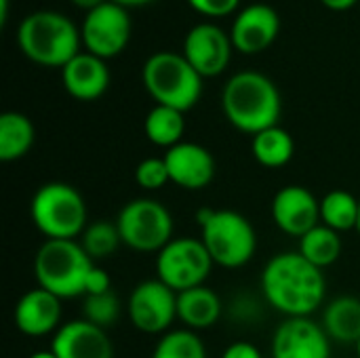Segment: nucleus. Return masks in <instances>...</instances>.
<instances>
[{
	"instance_id": "1",
	"label": "nucleus",
	"mask_w": 360,
	"mask_h": 358,
	"mask_svg": "<svg viewBox=\"0 0 360 358\" xmlns=\"http://www.w3.org/2000/svg\"><path fill=\"white\" fill-rule=\"evenodd\" d=\"M262 293L266 302L287 319L312 317L325 302L327 281L300 251L276 253L262 270Z\"/></svg>"
},
{
	"instance_id": "2",
	"label": "nucleus",
	"mask_w": 360,
	"mask_h": 358,
	"mask_svg": "<svg viewBox=\"0 0 360 358\" xmlns=\"http://www.w3.org/2000/svg\"><path fill=\"white\" fill-rule=\"evenodd\" d=\"M221 108L234 129L253 137L278 124L283 99L276 84L266 74L245 70L226 82L221 93Z\"/></svg>"
},
{
	"instance_id": "3",
	"label": "nucleus",
	"mask_w": 360,
	"mask_h": 358,
	"mask_svg": "<svg viewBox=\"0 0 360 358\" xmlns=\"http://www.w3.org/2000/svg\"><path fill=\"white\" fill-rule=\"evenodd\" d=\"M82 36L70 17L57 11H34L21 19L17 27V44L21 53L36 65L63 68L80 51Z\"/></svg>"
},
{
	"instance_id": "4",
	"label": "nucleus",
	"mask_w": 360,
	"mask_h": 358,
	"mask_svg": "<svg viewBox=\"0 0 360 358\" xmlns=\"http://www.w3.org/2000/svg\"><path fill=\"white\" fill-rule=\"evenodd\" d=\"M196 222L200 228V241L215 266L236 270L253 260L257 234L243 213L232 209H200Z\"/></svg>"
},
{
	"instance_id": "5",
	"label": "nucleus",
	"mask_w": 360,
	"mask_h": 358,
	"mask_svg": "<svg viewBox=\"0 0 360 358\" xmlns=\"http://www.w3.org/2000/svg\"><path fill=\"white\" fill-rule=\"evenodd\" d=\"M202 76L190 65L184 53L158 51L141 68V82L156 106L179 112L192 110L202 95Z\"/></svg>"
},
{
	"instance_id": "6",
	"label": "nucleus",
	"mask_w": 360,
	"mask_h": 358,
	"mask_svg": "<svg viewBox=\"0 0 360 358\" xmlns=\"http://www.w3.org/2000/svg\"><path fill=\"white\" fill-rule=\"evenodd\" d=\"M95 262L86 255L80 241H44L34 255V276L40 289L59 300L84 298L89 272Z\"/></svg>"
},
{
	"instance_id": "7",
	"label": "nucleus",
	"mask_w": 360,
	"mask_h": 358,
	"mask_svg": "<svg viewBox=\"0 0 360 358\" xmlns=\"http://www.w3.org/2000/svg\"><path fill=\"white\" fill-rule=\"evenodd\" d=\"M86 203L82 194L63 181H49L36 190L30 217L46 241H76L86 230Z\"/></svg>"
},
{
	"instance_id": "8",
	"label": "nucleus",
	"mask_w": 360,
	"mask_h": 358,
	"mask_svg": "<svg viewBox=\"0 0 360 358\" xmlns=\"http://www.w3.org/2000/svg\"><path fill=\"white\" fill-rule=\"evenodd\" d=\"M122 245L137 253H160L173 241V215L154 198L129 200L116 217Z\"/></svg>"
},
{
	"instance_id": "9",
	"label": "nucleus",
	"mask_w": 360,
	"mask_h": 358,
	"mask_svg": "<svg viewBox=\"0 0 360 358\" xmlns=\"http://www.w3.org/2000/svg\"><path fill=\"white\" fill-rule=\"evenodd\" d=\"M213 260L200 238H173L160 253H156V279L175 293L200 287L207 283Z\"/></svg>"
},
{
	"instance_id": "10",
	"label": "nucleus",
	"mask_w": 360,
	"mask_h": 358,
	"mask_svg": "<svg viewBox=\"0 0 360 358\" xmlns=\"http://www.w3.org/2000/svg\"><path fill=\"white\" fill-rule=\"evenodd\" d=\"M127 314L137 331L146 335H165L177 319V293L158 279L143 281L131 291Z\"/></svg>"
},
{
	"instance_id": "11",
	"label": "nucleus",
	"mask_w": 360,
	"mask_h": 358,
	"mask_svg": "<svg viewBox=\"0 0 360 358\" xmlns=\"http://www.w3.org/2000/svg\"><path fill=\"white\" fill-rule=\"evenodd\" d=\"M133 34V21L124 6L108 0L84 15L80 36L89 53L110 59L120 55Z\"/></svg>"
},
{
	"instance_id": "12",
	"label": "nucleus",
	"mask_w": 360,
	"mask_h": 358,
	"mask_svg": "<svg viewBox=\"0 0 360 358\" xmlns=\"http://www.w3.org/2000/svg\"><path fill=\"white\" fill-rule=\"evenodd\" d=\"M232 38L215 23H198L184 38V57L202 76H219L232 57Z\"/></svg>"
},
{
	"instance_id": "13",
	"label": "nucleus",
	"mask_w": 360,
	"mask_h": 358,
	"mask_svg": "<svg viewBox=\"0 0 360 358\" xmlns=\"http://www.w3.org/2000/svg\"><path fill=\"white\" fill-rule=\"evenodd\" d=\"M270 209L276 228L295 238H302L321 224V200L304 186L281 188Z\"/></svg>"
},
{
	"instance_id": "14",
	"label": "nucleus",
	"mask_w": 360,
	"mask_h": 358,
	"mask_svg": "<svg viewBox=\"0 0 360 358\" xmlns=\"http://www.w3.org/2000/svg\"><path fill=\"white\" fill-rule=\"evenodd\" d=\"M272 358H331V340L310 317L285 319L272 338Z\"/></svg>"
},
{
	"instance_id": "15",
	"label": "nucleus",
	"mask_w": 360,
	"mask_h": 358,
	"mask_svg": "<svg viewBox=\"0 0 360 358\" xmlns=\"http://www.w3.org/2000/svg\"><path fill=\"white\" fill-rule=\"evenodd\" d=\"M281 32V17L270 4H249L234 17L230 38L236 51L257 55L270 49Z\"/></svg>"
},
{
	"instance_id": "16",
	"label": "nucleus",
	"mask_w": 360,
	"mask_h": 358,
	"mask_svg": "<svg viewBox=\"0 0 360 358\" xmlns=\"http://www.w3.org/2000/svg\"><path fill=\"white\" fill-rule=\"evenodd\" d=\"M165 162L169 169L171 184L196 192L207 188L215 177V158L213 154L194 141H181L165 152Z\"/></svg>"
},
{
	"instance_id": "17",
	"label": "nucleus",
	"mask_w": 360,
	"mask_h": 358,
	"mask_svg": "<svg viewBox=\"0 0 360 358\" xmlns=\"http://www.w3.org/2000/svg\"><path fill=\"white\" fill-rule=\"evenodd\" d=\"M51 350L57 358H114L108 331L84 321H68L53 335Z\"/></svg>"
},
{
	"instance_id": "18",
	"label": "nucleus",
	"mask_w": 360,
	"mask_h": 358,
	"mask_svg": "<svg viewBox=\"0 0 360 358\" xmlns=\"http://www.w3.org/2000/svg\"><path fill=\"white\" fill-rule=\"evenodd\" d=\"M13 321L27 338L55 335L61 327V300L40 287L30 289L15 304Z\"/></svg>"
},
{
	"instance_id": "19",
	"label": "nucleus",
	"mask_w": 360,
	"mask_h": 358,
	"mask_svg": "<svg viewBox=\"0 0 360 358\" xmlns=\"http://www.w3.org/2000/svg\"><path fill=\"white\" fill-rule=\"evenodd\" d=\"M61 82L70 97L78 101H95L110 87V70L105 59L84 51L61 68Z\"/></svg>"
},
{
	"instance_id": "20",
	"label": "nucleus",
	"mask_w": 360,
	"mask_h": 358,
	"mask_svg": "<svg viewBox=\"0 0 360 358\" xmlns=\"http://www.w3.org/2000/svg\"><path fill=\"white\" fill-rule=\"evenodd\" d=\"M224 312L221 298L207 285L177 293V319L190 331H205L217 325Z\"/></svg>"
},
{
	"instance_id": "21",
	"label": "nucleus",
	"mask_w": 360,
	"mask_h": 358,
	"mask_svg": "<svg viewBox=\"0 0 360 358\" xmlns=\"http://www.w3.org/2000/svg\"><path fill=\"white\" fill-rule=\"evenodd\" d=\"M323 329L329 340L356 346L360 340V300L354 295L335 298L323 312Z\"/></svg>"
},
{
	"instance_id": "22",
	"label": "nucleus",
	"mask_w": 360,
	"mask_h": 358,
	"mask_svg": "<svg viewBox=\"0 0 360 358\" xmlns=\"http://www.w3.org/2000/svg\"><path fill=\"white\" fill-rule=\"evenodd\" d=\"M36 141L34 122L21 112H4L0 116V160H21Z\"/></svg>"
},
{
	"instance_id": "23",
	"label": "nucleus",
	"mask_w": 360,
	"mask_h": 358,
	"mask_svg": "<svg viewBox=\"0 0 360 358\" xmlns=\"http://www.w3.org/2000/svg\"><path fill=\"white\" fill-rule=\"evenodd\" d=\"M251 154L253 158L268 169H281L291 162L295 154V141L291 133L283 127H270L251 139Z\"/></svg>"
},
{
	"instance_id": "24",
	"label": "nucleus",
	"mask_w": 360,
	"mask_h": 358,
	"mask_svg": "<svg viewBox=\"0 0 360 358\" xmlns=\"http://www.w3.org/2000/svg\"><path fill=\"white\" fill-rule=\"evenodd\" d=\"M143 133L150 143L158 148H173L184 141L186 133V118L184 112L167 108V106H154L143 120Z\"/></svg>"
},
{
	"instance_id": "25",
	"label": "nucleus",
	"mask_w": 360,
	"mask_h": 358,
	"mask_svg": "<svg viewBox=\"0 0 360 358\" xmlns=\"http://www.w3.org/2000/svg\"><path fill=\"white\" fill-rule=\"evenodd\" d=\"M297 251L312 266H316L319 270H325V268L333 266L342 255L340 232L327 228L325 224H319L316 228H312L308 234H304L300 238V249Z\"/></svg>"
},
{
	"instance_id": "26",
	"label": "nucleus",
	"mask_w": 360,
	"mask_h": 358,
	"mask_svg": "<svg viewBox=\"0 0 360 358\" xmlns=\"http://www.w3.org/2000/svg\"><path fill=\"white\" fill-rule=\"evenodd\" d=\"M360 198L348 190H331L321 200V224L335 232L356 230Z\"/></svg>"
},
{
	"instance_id": "27",
	"label": "nucleus",
	"mask_w": 360,
	"mask_h": 358,
	"mask_svg": "<svg viewBox=\"0 0 360 358\" xmlns=\"http://www.w3.org/2000/svg\"><path fill=\"white\" fill-rule=\"evenodd\" d=\"M80 245H82V249L86 251V255L93 262L112 257L118 251V247L122 245V238H120L116 222L101 219V222L89 224L86 230L80 236Z\"/></svg>"
},
{
	"instance_id": "28",
	"label": "nucleus",
	"mask_w": 360,
	"mask_h": 358,
	"mask_svg": "<svg viewBox=\"0 0 360 358\" xmlns=\"http://www.w3.org/2000/svg\"><path fill=\"white\" fill-rule=\"evenodd\" d=\"M152 358H207V348L196 331L171 329L156 342Z\"/></svg>"
},
{
	"instance_id": "29",
	"label": "nucleus",
	"mask_w": 360,
	"mask_h": 358,
	"mask_svg": "<svg viewBox=\"0 0 360 358\" xmlns=\"http://www.w3.org/2000/svg\"><path fill=\"white\" fill-rule=\"evenodd\" d=\"M120 317V300L114 291L99 293V295H84L82 298V319L108 329Z\"/></svg>"
},
{
	"instance_id": "30",
	"label": "nucleus",
	"mask_w": 360,
	"mask_h": 358,
	"mask_svg": "<svg viewBox=\"0 0 360 358\" xmlns=\"http://www.w3.org/2000/svg\"><path fill=\"white\" fill-rule=\"evenodd\" d=\"M135 181L141 190H148V192H156L165 188L171 181L165 158H156V156L143 158L135 167Z\"/></svg>"
},
{
	"instance_id": "31",
	"label": "nucleus",
	"mask_w": 360,
	"mask_h": 358,
	"mask_svg": "<svg viewBox=\"0 0 360 358\" xmlns=\"http://www.w3.org/2000/svg\"><path fill=\"white\" fill-rule=\"evenodd\" d=\"M188 4L205 17L219 19L232 15L238 8L240 0H188Z\"/></svg>"
},
{
	"instance_id": "32",
	"label": "nucleus",
	"mask_w": 360,
	"mask_h": 358,
	"mask_svg": "<svg viewBox=\"0 0 360 358\" xmlns=\"http://www.w3.org/2000/svg\"><path fill=\"white\" fill-rule=\"evenodd\" d=\"M108 291H112V279H110V274L103 268L95 266L89 272L84 295H99V293H108Z\"/></svg>"
},
{
	"instance_id": "33",
	"label": "nucleus",
	"mask_w": 360,
	"mask_h": 358,
	"mask_svg": "<svg viewBox=\"0 0 360 358\" xmlns=\"http://www.w3.org/2000/svg\"><path fill=\"white\" fill-rule=\"evenodd\" d=\"M221 358H264V357H262L259 348H257V346H253L251 342H234V344H230V346L224 350Z\"/></svg>"
},
{
	"instance_id": "34",
	"label": "nucleus",
	"mask_w": 360,
	"mask_h": 358,
	"mask_svg": "<svg viewBox=\"0 0 360 358\" xmlns=\"http://www.w3.org/2000/svg\"><path fill=\"white\" fill-rule=\"evenodd\" d=\"M327 8H331V11H348V8H352L359 0H321Z\"/></svg>"
},
{
	"instance_id": "35",
	"label": "nucleus",
	"mask_w": 360,
	"mask_h": 358,
	"mask_svg": "<svg viewBox=\"0 0 360 358\" xmlns=\"http://www.w3.org/2000/svg\"><path fill=\"white\" fill-rule=\"evenodd\" d=\"M78 8H84L86 13L89 11H93V8H97V6H101L103 2H108V0H72Z\"/></svg>"
},
{
	"instance_id": "36",
	"label": "nucleus",
	"mask_w": 360,
	"mask_h": 358,
	"mask_svg": "<svg viewBox=\"0 0 360 358\" xmlns=\"http://www.w3.org/2000/svg\"><path fill=\"white\" fill-rule=\"evenodd\" d=\"M112 2H116V4H120L124 8H131V6H146V4H150L154 0H112Z\"/></svg>"
},
{
	"instance_id": "37",
	"label": "nucleus",
	"mask_w": 360,
	"mask_h": 358,
	"mask_svg": "<svg viewBox=\"0 0 360 358\" xmlns=\"http://www.w3.org/2000/svg\"><path fill=\"white\" fill-rule=\"evenodd\" d=\"M8 17V0H0V23L4 25Z\"/></svg>"
},
{
	"instance_id": "38",
	"label": "nucleus",
	"mask_w": 360,
	"mask_h": 358,
	"mask_svg": "<svg viewBox=\"0 0 360 358\" xmlns=\"http://www.w3.org/2000/svg\"><path fill=\"white\" fill-rule=\"evenodd\" d=\"M30 358H57V354L53 350H40V352H34Z\"/></svg>"
},
{
	"instance_id": "39",
	"label": "nucleus",
	"mask_w": 360,
	"mask_h": 358,
	"mask_svg": "<svg viewBox=\"0 0 360 358\" xmlns=\"http://www.w3.org/2000/svg\"><path fill=\"white\" fill-rule=\"evenodd\" d=\"M354 348H356V357L360 358V340H359V342H356V346H354Z\"/></svg>"
},
{
	"instance_id": "40",
	"label": "nucleus",
	"mask_w": 360,
	"mask_h": 358,
	"mask_svg": "<svg viewBox=\"0 0 360 358\" xmlns=\"http://www.w3.org/2000/svg\"><path fill=\"white\" fill-rule=\"evenodd\" d=\"M356 232L360 234V207H359V224H356Z\"/></svg>"
}]
</instances>
